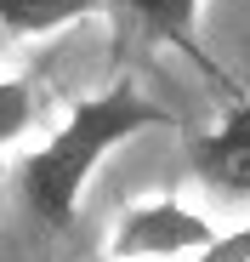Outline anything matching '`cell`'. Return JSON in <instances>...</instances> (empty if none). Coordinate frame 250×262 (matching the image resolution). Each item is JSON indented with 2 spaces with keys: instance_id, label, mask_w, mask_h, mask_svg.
I'll list each match as a JSON object with an SVG mask.
<instances>
[{
  "instance_id": "8992f818",
  "label": "cell",
  "mask_w": 250,
  "mask_h": 262,
  "mask_svg": "<svg viewBox=\"0 0 250 262\" xmlns=\"http://www.w3.org/2000/svg\"><path fill=\"white\" fill-rule=\"evenodd\" d=\"M40 108H46V97L29 74H0V154L40 125Z\"/></svg>"
},
{
  "instance_id": "5b68a950",
  "label": "cell",
  "mask_w": 250,
  "mask_h": 262,
  "mask_svg": "<svg viewBox=\"0 0 250 262\" xmlns=\"http://www.w3.org/2000/svg\"><path fill=\"white\" fill-rule=\"evenodd\" d=\"M86 17H103V0H0V29L12 40H46Z\"/></svg>"
},
{
  "instance_id": "3957f363",
  "label": "cell",
  "mask_w": 250,
  "mask_h": 262,
  "mask_svg": "<svg viewBox=\"0 0 250 262\" xmlns=\"http://www.w3.org/2000/svg\"><path fill=\"white\" fill-rule=\"evenodd\" d=\"M188 165L211 194L250 200V97L239 85L228 92V108L188 137Z\"/></svg>"
},
{
  "instance_id": "52a82bcc",
  "label": "cell",
  "mask_w": 250,
  "mask_h": 262,
  "mask_svg": "<svg viewBox=\"0 0 250 262\" xmlns=\"http://www.w3.org/2000/svg\"><path fill=\"white\" fill-rule=\"evenodd\" d=\"M188 262H250V223H239L228 234H211Z\"/></svg>"
},
{
  "instance_id": "7a4b0ae2",
  "label": "cell",
  "mask_w": 250,
  "mask_h": 262,
  "mask_svg": "<svg viewBox=\"0 0 250 262\" xmlns=\"http://www.w3.org/2000/svg\"><path fill=\"white\" fill-rule=\"evenodd\" d=\"M216 228L205 216L171 194L159 200H137L114 216V234H108V262H188Z\"/></svg>"
},
{
  "instance_id": "6da1fadb",
  "label": "cell",
  "mask_w": 250,
  "mask_h": 262,
  "mask_svg": "<svg viewBox=\"0 0 250 262\" xmlns=\"http://www.w3.org/2000/svg\"><path fill=\"white\" fill-rule=\"evenodd\" d=\"M159 125H171L165 103H154L137 80H108L103 92L80 97L68 108V120L52 125V137L40 148H29L17 160V200L46 228H68L80 216V200H86L97 165L131 137L159 131Z\"/></svg>"
},
{
  "instance_id": "277c9868",
  "label": "cell",
  "mask_w": 250,
  "mask_h": 262,
  "mask_svg": "<svg viewBox=\"0 0 250 262\" xmlns=\"http://www.w3.org/2000/svg\"><path fill=\"white\" fill-rule=\"evenodd\" d=\"M199 6L205 0H103V12L125 34H137L142 46H177L188 63H199L205 74H211L222 92H233V80L216 69V57L199 46Z\"/></svg>"
}]
</instances>
